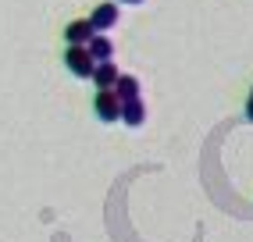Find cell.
<instances>
[{"mask_svg":"<svg viewBox=\"0 0 253 242\" xmlns=\"http://www.w3.org/2000/svg\"><path fill=\"white\" fill-rule=\"evenodd\" d=\"M64 64H68V72L75 79H93V68L96 61L89 57V50L86 46H68V54H64Z\"/></svg>","mask_w":253,"mask_h":242,"instance_id":"cell-1","label":"cell"},{"mask_svg":"<svg viewBox=\"0 0 253 242\" xmlns=\"http://www.w3.org/2000/svg\"><path fill=\"white\" fill-rule=\"evenodd\" d=\"M93 111H96V118L100 121H122V100L114 96V89H100L96 93V100H93Z\"/></svg>","mask_w":253,"mask_h":242,"instance_id":"cell-2","label":"cell"},{"mask_svg":"<svg viewBox=\"0 0 253 242\" xmlns=\"http://www.w3.org/2000/svg\"><path fill=\"white\" fill-rule=\"evenodd\" d=\"M89 25L96 29V36H104L118 25V4H100L93 14H89Z\"/></svg>","mask_w":253,"mask_h":242,"instance_id":"cell-3","label":"cell"},{"mask_svg":"<svg viewBox=\"0 0 253 242\" xmlns=\"http://www.w3.org/2000/svg\"><path fill=\"white\" fill-rule=\"evenodd\" d=\"M93 36H96V29L89 25V18H79V22H72L68 29H64V40H68V46H86Z\"/></svg>","mask_w":253,"mask_h":242,"instance_id":"cell-4","label":"cell"},{"mask_svg":"<svg viewBox=\"0 0 253 242\" xmlns=\"http://www.w3.org/2000/svg\"><path fill=\"white\" fill-rule=\"evenodd\" d=\"M122 121L128 128H139L143 121H146V107H143V100H125L122 103Z\"/></svg>","mask_w":253,"mask_h":242,"instance_id":"cell-5","label":"cell"},{"mask_svg":"<svg viewBox=\"0 0 253 242\" xmlns=\"http://www.w3.org/2000/svg\"><path fill=\"white\" fill-rule=\"evenodd\" d=\"M86 50H89V57H93L96 64H104V61L114 57V43H111L107 36H93V40L86 43Z\"/></svg>","mask_w":253,"mask_h":242,"instance_id":"cell-6","label":"cell"},{"mask_svg":"<svg viewBox=\"0 0 253 242\" xmlns=\"http://www.w3.org/2000/svg\"><path fill=\"white\" fill-rule=\"evenodd\" d=\"M118 75H122V72H118L111 61H104V64H96V68H93V82H96V89H114Z\"/></svg>","mask_w":253,"mask_h":242,"instance_id":"cell-7","label":"cell"},{"mask_svg":"<svg viewBox=\"0 0 253 242\" xmlns=\"http://www.w3.org/2000/svg\"><path fill=\"white\" fill-rule=\"evenodd\" d=\"M114 96L118 100H139V82H136V75H118V82H114Z\"/></svg>","mask_w":253,"mask_h":242,"instance_id":"cell-8","label":"cell"},{"mask_svg":"<svg viewBox=\"0 0 253 242\" xmlns=\"http://www.w3.org/2000/svg\"><path fill=\"white\" fill-rule=\"evenodd\" d=\"M246 118L253 121V93H250V100H246Z\"/></svg>","mask_w":253,"mask_h":242,"instance_id":"cell-9","label":"cell"},{"mask_svg":"<svg viewBox=\"0 0 253 242\" xmlns=\"http://www.w3.org/2000/svg\"><path fill=\"white\" fill-rule=\"evenodd\" d=\"M114 4H143V0H114Z\"/></svg>","mask_w":253,"mask_h":242,"instance_id":"cell-10","label":"cell"}]
</instances>
